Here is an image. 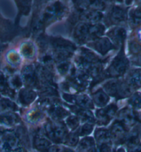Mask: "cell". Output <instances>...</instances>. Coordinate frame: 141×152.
<instances>
[{
    "instance_id": "6da1fadb",
    "label": "cell",
    "mask_w": 141,
    "mask_h": 152,
    "mask_svg": "<svg viewBox=\"0 0 141 152\" xmlns=\"http://www.w3.org/2000/svg\"><path fill=\"white\" fill-rule=\"evenodd\" d=\"M43 133L50 140L56 143H61L64 142L65 139L68 135V130L66 125L58 122H49L43 127Z\"/></svg>"
},
{
    "instance_id": "7a4b0ae2",
    "label": "cell",
    "mask_w": 141,
    "mask_h": 152,
    "mask_svg": "<svg viewBox=\"0 0 141 152\" xmlns=\"http://www.w3.org/2000/svg\"><path fill=\"white\" fill-rule=\"evenodd\" d=\"M128 67H129V61L122 52L119 53L113 60L107 69V75L113 77H120L124 75Z\"/></svg>"
},
{
    "instance_id": "3957f363",
    "label": "cell",
    "mask_w": 141,
    "mask_h": 152,
    "mask_svg": "<svg viewBox=\"0 0 141 152\" xmlns=\"http://www.w3.org/2000/svg\"><path fill=\"white\" fill-rule=\"evenodd\" d=\"M117 110V106L112 103L97 110L96 112V117L98 124L100 125H107L109 124L116 114Z\"/></svg>"
},
{
    "instance_id": "277c9868",
    "label": "cell",
    "mask_w": 141,
    "mask_h": 152,
    "mask_svg": "<svg viewBox=\"0 0 141 152\" xmlns=\"http://www.w3.org/2000/svg\"><path fill=\"white\" fill-rule=\"evenodd\" d=\"M110 132L111 134L112 140L115 142L120 144L125 142L127 136V128L126 126L119 120L114 121L110 127Z\"/></svg>"
},
{
    "instance_id": "5b68a950",
    "label": "cell",
    "mask_w": 141,
    "mask_h": 152,
    "mask_svg": "<svg viewBox=\"0 0 141 152\" xmlns=\"http://www.w3.org/2000/svg\"><path fill=\"white\" fill-rule=\"evenodd\" d=\"M65 8L62 4L56 2L48 6L43 12L42 20L43 23H50L64 15Z\"/></svg>"
},
{
    "instance_id": "8992f818",
    "label": "cell",
    "mask_w": 141,
    "mask_h": 152,
    "mask_svg": "<svg viewBox=\"0 0 141 152\" xmlns=\"http://www.w3.org/2000/svg\"><path fill=\"white\" fill-rule=\"evenodd\" d=\"M63 98L68 103L76 104L78 107L83 108V109L89 110L94 108V103L86 95L74 96V95L71 94H63Z\"/></svg>"
},
{
    "instance_id": "52a82bcc",
    "label": "cell",
    "mask_w": 141,
    "mask_h": 152,
    "mask_svg": "<svg viewBox=\"0 0 141 152\" xmlns=\"http://www.w3.org/2000/svg\"><path fill=\"white\" fill-rule=\"evenodd\" d=\"M21 78L23 83L28 87L35 86L39 80L35 69L32 65L26 66L23 68L21 71Z\"/></svg>"
},
{
    "instance_id": "ba28073f",
    "label": "cell",
    "mask_w": 141,
    "mask_h": 152,
    "mask_svg": "<svg viewBox=\"0 0 141 152\" xmlns=\"http://www.w3.org/2000/svg\"><path fill=\"white\" fill-rule=\"evenodd\" d=\"M89 45L103 55L107 54L114 47L107 38H99L96 40L92 41V43H89Z\"/></svg>"
},
{
    "instance_id": "9c48e42d",
    "label": "cell",
    "mask_w": 141,
    "mask_h": 152,
    "mask_svg": "<svg viewBox=\"0 0 141 152\" xmlns=\"http://www.w3.org/2000/svg\"><path fill=\"white\" fill-rule=\"evenodd\" d=\"M47 110L50 116L56 122H59L64 118H68L69 115L68 112L65 108L56 104L47 107Z\"/></svg>"
},
{
    "instance_id": "30bf717a",
    "label": "cell",
    "mask_w": 141,
    "mask_h": 152,
    "mask_svg": "<svg viewBox=\"0 0 141 152\" xmlns=\"http://www.w3.org/2000/svg\"><path fill=\"white\" fill-rule=\"evenodd\" d=\"M50 42L55 51H66L73 53L76 50L75 45L72 43L62 38H53Z\"/></svg>"
},
{
    "instance_id": "8fae6325",
    "label": "cell",
    "mask_w": 141,
    "mask_h": 152,
    "mask_svg": "<svg viewBox=\"0 0 141 152\" xmlns=\"http://www.w3.org/2000/svg\"><path fill=\"white\" fill-rule=\"evenodd\" d=\"M118 120L125 126L133 125L138 121V116L135 112L129 107H125L119 112Z\"/></svg>"
},
{
    "instance_id": "7c38bea8",
    "label": "cell",
    "mask_w": 141,
    "mask_h": 152,
    "mask_svg": "<svg viewBox=\"0 0 141 152\" xmlns=\"http://www.w3.org/2000/svg\"><path fill=\"white\" fill-rule=\"evenodd\" d=\"M89 30L90 24H87L85 23H79L74 30V37L79 42H84L90 40Z\"/></svg>"
},
{
    "instance_id": "4fadbf2b",
    "label": "cell",
    "mask_w": 141,
    "mask_h": 152,
    "mask_svg": "<svg viewBox=\"0 0 141 152\" xmlns=\"http://www.w3.org/2000/svg\"><path fill=\"white\" fill-rule=\"evenodd\" d=\"M68 107L77 115V116L82 122H83L84 123H94L95 118L94 117V115H93L92 112H90L89 110L83 109V108L78 107V106L68 105Z\"/></svg>"
},
{
    "instance_id": "5bb4252c",
    "label": "cell",
    "mask_w": 141,
    "mask_h": 152,
    "mask_svg": "<svg viewBox=\"0 0 141 152\" xmlns=\"http://www.w3.org/2000/svg\"><path fill=\"white\" fill-rule=\"evenodd\" d=\"M107 34L112 42L117 46L122 45L126 39V31L124 28L121 27L114 28V29L109 31Z\"/></svg>"
},
{
    "instance_id": "9a60e30c",
    "label": "cell",
    "mask_w": 141,
    "mask_h": 152,
    "mask_svg": "<svg viewBox=\"0 0 141 152\" xmlns=\"http://www.w3.org/2000/svg\"><path fill=\"white\" fill-rule=\"evenodd\" d=\"M109 20L113 23L123 22L127 19L126 10L118 6L113 7L109 13Z\"/></svg>"
},
{
    "instance_id": "2e32d148",
    "label": "cell",
    "mask_w": 141,
    "mask_h": 152,
    "mask_svg": "<svg viewBox=\"0 0 141 152\" xmlns=\"http://www.w3.org/2000/svg\"><path fill=\"white\" fill-rule=\"evenodd\" d=\"M94 138L99 146L106 143H111V134L110 130L104 128L96 129L94 132Z\"/></svg>"
},
{
    "instance_id": "e0dca14e",
    "label": "cell",
    "mask_w": 141,
    "mask_h": 152,
    "mask_svg": "<svg viewBox=\"0 0 141 152\" xmlns=\"http://www.w3.org/2000/svg\"><path fill=\"white\" fill-rule=\"evenodd\" d=\"M37 94L34 91L30 89H23L19 94V101L21 105H28L36 99Z\"/></svg>"
},
{
    "instance_id": "ac0fdd59",
    "label": "cell",
    "mask_w": 141,
    "mask_h": 152,
    "mask_svg": "<svg viewBox=\"0 0 141 152\" xmlns=\"http://www.w3.org/2000/svg\"><path fill=\"white\" fill-rule=\"evenodd\" d=\"M110 101V97L103 90H99L93 93L92 101L95 105L99 107H104Z\"/></svg>"
},
{
    "instance_id": "d6986e66",
    "label": "cell",
    "mask_w": 141,
    "mask_h": 152,
    "mask_svg": "<svg viewBox=\"0 0 141 152\" xmlns=\"http://www.w3.org/2000/svg\"><path fill=\"white\" fill-rule=\"evenodd\" d=\"M79 18L81 20L87 21V22L95 23L103 18V15L101 12L96 11V10H84L80 14Z\"/></svg>"
},
{
    "instance_id": "ffe728a7",
    "label": "cell",
    "mask_w": 141,
    "mask_h": 152,
    "mask_svg": "<svg viewBox=\"0 0 141 152\" xmlns=\"http://www.w3.org/2000/svg\"><path fill=\"white\" fill-rule=\"evenodd\" d=\"M95 149V140L92 137L87 136L79 142L77 152H90Z\"/></svg>"
},
{
    "instance_id": "44dd1931",
    "label": "cell",
    "mask_w": 141,
    "mask_h": 152,
    "mask_svg": "<svg viewBox=\"0 0 141 152\" xmlns=\"http://www.w3.org/2000/svg\"><path fill=\"white\" fill-rule=\"evenodd\" d=\"M33 145L37 150L39 151H47L51 146V142L48 139L45 138L42 135H37L34 138Z\"/></svg>"
},
{
    "instance_id": "7402d4cb",
    "label": "cell",
    "mask_w": 141,
    "mask_h": 152,
    "mask_svg": "<svg viewBox=\"0 0 141 152\" xmlns=\"http://www.w3.org/2000/svg\"><path fill=\"white\" fill-rule=\"evenodd\" d=\"M19 121V116L15 113L6 112L0 114V124L6 126H12L16 124Z\"/></svg>"
},
{
    "instance_id": "603a6c76",
    "label": "cell",
    "mask_w": 141,
    "mask_h": 152,
    "mask_svg": "<svg viewBox=\"0 0 141 152\" xmlns=\"http://www.w3.org/2000/svg\"><path fill=\"white\" fill-rule=\"evenodd\" d=\"M121 86V83H120L118 81L113 80V81H110L104 85L103 88L105 92L107 93L108 95L117 97L119 92V90H120Z\"/></svg>"
},
{
    "instance_id": "cb8c5ba5",
    "label": "cell",
    "mask_w": 141,
    "mask_h": 152,
    "mask_svg": "<svg viewBox=\"0 0 141 152\" xmlns=\"http://www.w3.org/2000/svg\"><path fill=\"white\" fill-rule=\"evenodd\" d=\"M140 131L137 128H135L134 130H132L131 133L127 134L125 142L129 148H131L137 145L140 139Z\"/></svg>"
},
{
    "instance_id": "d4e9b609",
    "label": "cell",
    "mask_w": 141,
    "mask_h": 152,
    "mask_svg": "<svg viewBox=\"0 0 141 152\" xmlns=\"http://www.w3.org/2000/svg\"><path fill=\"white\" fill-rule=\"evenodd\" d=\"M17 110V106L9 99H3L0 101V113L10 112L11 111Z\"/></svg>"
},
{
    "instance_id": "484cf974",
    "label": "cell",
    "mask_w": 141,
    "mask_h": 152,
    "mask_svg": "<svg viewBox=\"0 0 141 152\" xmlns=\"http://www.w3.org/2000/svg\"><path fill=\"white\" fill-rule=\"evenodd\" d=\"M6 61L8 64L12 67H17L20 64L21 58L16 52L14 50H10L6 54Z\"/></svg>"
},
{
    "instance_id": "4316f807",
    "label": "cell",
    "mask_w": 141,
    "mask_h": 152,
    "mask_svg": "<svg viewBox=\"0 0 141 152\" xmlns=\"http://www.w3.org/2000/svg\"><path fill=\"white\" fill-rule=\"evenodd\" d=\"M43 114L39 109H34L30 111L26 114V120L30 123H35L43 118Z\"/></svg>"
},
{
    "instance_id": "83f0119b",
    "label": "cell",
    "mask_w": 141,
    "mask_h": 152,
    "mask_svg": "<svg viewBox=\"0 0 141 152\" xmlns=\"http://www.w3.org/2000/svg\"><path fill=\"white\" fill-rule=\"evenodd\" d=\"M21 53L23 54V55L25 57L28 58L33 57L34 54H35V50H34L33 45L29 42L23 43L21 48Z\"/></svg>"
},
{
    "instance_id": "f1b7e54d",
    "label": "cell",
    "mask_w": 141,
    "mask_h": 152,
    "mask_svg": "<svg viewBox=\"0 0 141 152\" xmlns=\"http://www.w3.org/2000/svg\"><path fill=\"white\" fill-rule=\"evenodd\" d=\"M94 129V123H86L81 126L77 131V134L79 136H85L90 134Z\"/></svg>"
},
{
    "instance_id": "f546056e",
    "label": "cell",
    "mask_w": 141,
    "mask_h": 152,
    "mask_svg": "<svg viewBox=\"0 0 141 152\" xmlns=\"http://www.w3.org/2000/svg\"><path fill=\"white\" fill-rule=\"evenodd\" d=\"M80 125V119L77 116H69L66 118V125L69 129L72 130H76L78 129Z\"/></svg>"
},
{
    "instance_id": "4dcf8cb0",
    "label": "cell",
    "mask_w": 141,
    "mask_h": 152,
    "mask_svg": "<svg viewBox=\"0 0 141 152\" xmlns=\"http://www.w3.org/2000/svg\"><path fill=\"white\" fill-rule=\"evenodd\" d=\"M79 136L77 133H70L67 135L64 144L68 147H76L79 143Z\"/></svg>"
},
{
    "instance_id": "1f68e13d",
    "label": "cell",
    "mask_w": 141,
    "mask_h": 152,
    "mask_svg": "<svg viewBox=\"0 0 141 152\" xmlns=\"http://www.w3.org/2000/svg\"><path fill=\"white\" fill-rule=\"evenodd\" d=\"M129 103L134 108H138V109L141 108V95L136 93L131 97Z\"/></svg>"
},
{
    "instance_id": "d6a6232c",
    "label": "cell",
    "mask_w": 141,
    "mask_h": 152,
    "mask_svg": "<svg viewBox=\"0 0 141 152\" xmlns=\"http://www.w3.org/2000/svg\"><path fill=\"white\" fill-rule=\"evenodd\" d=\"M70 64L68 61H62L60 62L57 66V69L58 72L61 75H65L68 72L70 69Z\"/></svg>"
},
{
    "instance_id": "836d02e7",
    "label": "cell",
    "mask_w": 141,
    "mask_h": 152,
    "mask_svg": "<svg viewBox=\"0 0 141 152\" xmlns=\"http://www.w3.org/2000/svg\"><path fill=\"white\" fill-rule=\"evenodd\" d=\"M22 79L19 76H13L10 81L11 86L14 88H19L22 85Z\"/></svg>"
},
{
    "instance_id": "e575fe53",
    "label": "cell",
    "mask_w": 141,
    "mask_h": 152,
    "mask_svg": "<svg viewBox=\"0 0 141 152\" xmlns=\"http://www.w3.org/2000/svg\"><path fill=\"white\" fill-rule=\"evenodd\" d=\"M91 3H89L88 5L91 8V9L93 10H96L99 11V10H102L105 8V4L103 3L102 1H90Z\"/></svg>"
},
{
    "instance_id": "d590c367",
    "label": "cell",
    "mask_w": 141,
    "mask_h": 152,
    "mask_svg": "<svg viewBox=\"0 0 141 152\" xmlns=\"http://www.w3.org/2000/svg\"><path fill=\"white\" fill-rule=\"evenodd\" d=\"M99 152H112V148L111 143H106L99 146Z\"/></svg>"
},
{
    "instance_id": "8d00e7d4",
    "label": "cell",
    "mask_w": 141,
    "mask_h": 152,
    "mask_svg": "<svg viewBox=\"0 0 141 152\" xmlns=\"http://www.w3.org/2000/svg\"><path fill=\"white\" fill-rule=\"evenodd\" d=\"M64 147L58 146V145H53V146H50L47 152H64Z\"/></svg>"
},
{
    "instance_id": "74e56055",
    "label": "cell",
    "mask_w": 141,
    "mask_h": 152,
    "mask_svg": "<svg viewBox=\"0 0 141 152\" xmlns=\"http://www.w3.org/2000/svg\"><path fill=\"white\" fill-rule=\"evenodd\" d=\"M132 16L134 20H141V8L134 10Z\"/></svg>"
},
{
    "instance_id": "f35d334b",
    "label": "cell",
    "mask_w": 141,
    "mask_h": 152,
    "mask_svg": "<svg viewBox=\"0 0 141 152\" xmlns=\"http://www.w3.org/2000/svg\"><path fill=\"white\" fill-rule=\"evenodd\" d=\"M128 152H141V144L136 145V146L129 148Z\"/></svg>"
},
{
    "instance_id": "ab89813d",
    "label": "cell",
    "mask_w": 141,
    "mask_h": 152,
    "mask_svg": "<svg viewBox=\"0 0 141 152\" xmlns=\"http://www.w3.org/2000/svg\"><path fill=\"white\" fill-rule=\"evenodd\" d=\"M14 152H26V151L23 148H21L20 147V148H17L14 151Z\"/></svg>"
},
{
    "instance_id": "60d3db41",
    "label": "cell",
    "mask_w": 141,
    "mask_h": 152,
    "mask_svg": "<svg viewBox=\"0 0 141 152\" xmlns=\"http://www.w3.org/2000/svg\"><path fill=\"white\" fill-rule=\"evenodd\" d=\"M114 152H125V151L124 149L122 148V147H121V148L118 149L116 151H114Z\"/></svg>"
},
{
    "instance_id": "b9f144b4",
    "label": "cell",
    "mask_w": 141,
    "mask_h": 152,
    "mask_svg": "<svg viewBox=\"0 0 141 152\" xmlns=\"http://www.w3.org/2000/svg\"><path fill=\"white\" fill-rule=\"evenodd\" d=\"M90 152H99V151L97 150L96 149H93V150H92V151H90Z\"/></svg>"
}]
</instances>
